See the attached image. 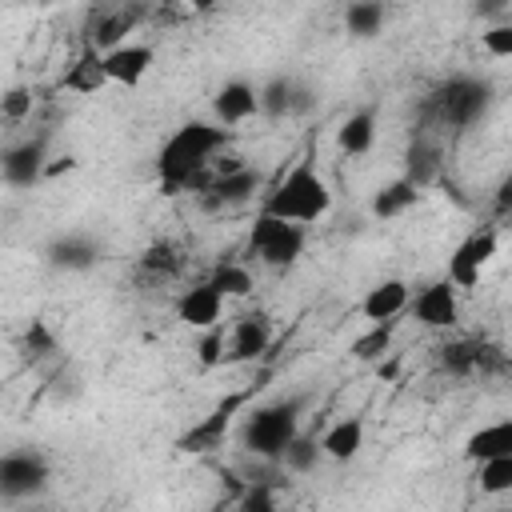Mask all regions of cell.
Masks as SVG:
<instances>
[{"mask_svg": "<svg viewBox=\"0 0 512 512\" xmlns=\"http://www.w3.org/2000/svg\"><path fill=\"white\" fill-rule=\"evenodd\" d=\"M220 312H224V296L208 280H200L176 296V316L188 328H212V324H220Z\"/></svg>", "mask_w": 512, "mask_h": 512, "instance_id": "9a60e30c", "label": "cell"}, {"mask_svg": "<svg viewBox=\"0 0 512 512\" xmlns=\"http://www.w3.org/2000/svg\"><path fill=\"white\" fill-rule=\"evenodd\" d=\"M92 4H112V0H92Z\"/></svg>", "mask_w": 512, "mask_h": 512, "instance_id": "60d3db41", "label": "cell"}, {"mask_svg": "<svg viewBox=\"0 0 512 512\" xmlns=\"http://www.w3.org/2000/svg\"><path fill=\"white\" fill-rule=\"evenodd\" d=\"M360 448H364V420H360V416H344V420L328 424L324 436H320V452H324L328 460H336V464L352 460Z\"/></svg>", "mask_w": 512, "mask_h": 512, "instance_id": "d6986e66", "label": "cell"}, {"mask_svg": "<svg viewBox=\"0 0 512 512\" xmlns=\"http://www.w3.org/2000/svg\"><path fill=\"white\" fill-rule=\"evenodd\" d=\"M512 452V420H496V424H484L480 432H472L464 440V456L476 464V460H488V456H504Z\"/></svg>", "mask_w": 512, "mask_h": 512, "instance_id": "7402d4cb", "label": "cell"}, {"mask_svg": "<svg viewBox=\"0 0 512 512\" xmlns=\"http://www.w3.org/2000/svg\"><path fill=\"white\" fill-rule=\"evenodd\" d=\"M104 84H108V76H104V56L84 44L80 60L60 76V88H64V92H76V96H96Z\"/></svg>", "mask_w": 512, "mask_h": 512, "instance_id": "ffe728a7", "label": "cell"}, {"mask_svg": "<svg viewBox=\"0 0 512 512\" xmlns=\"http://www.w3.org/2000/svg\"><path fill=\"white\" fill-rule=\"evenodd\" d=\"M496 228H476L472 236H464L460 244H456V252L448 256V280L456 284V288H476L480 284V272L488 268V260L496 256Z\"/></svg>", "mask_w": 512, "mask_h": 512, "instance_id": "ba28073f", "label": "cell"}, {"mask_svg": "<svg viewBox=\"0 0 512 512\" xmlns=\"http://www.w3.org/2000/svg\"><path fill=\"white\" fill-rule=\"evenodd\" d=\"M456 284L444 276V280H432L424 284L416 296H408V308H412V320H420L424 328H452L460 320V300H456Z\"/></svg>", "mask_w": 512, "mask_h": 512, "instance_id": "30bf717a", "label": "cell"}, {"mask_svg": "<svg viewBox=\"0 0 512 512\" xmlns=\"http://www.w3.org/2000/svg\"><path fill=\"white\" fill-rule=\"evenodd\" d=\"M256 88L248 80H224L212 96V116L220 128H232V124H244L248 116H256Z\"/></svg>", "mask_w": 512, "mask_h": 512, "instance_id": "2e32d148", "label": "cell"}, {"mask_svg": "<svg viewBox=\"0 0 512 512\" xmlns=\"http://www.w3.org/2000/svg\"><path fill=\"white\" fill-rule=\"evenodd\" d=\"M100 56H104V76H108V84H124V88H136V84L148 76L152 60H156L152 44H136V40H124V44L100 52Z\"/></svg>", "mask_w": 512, "mask_h": 512, "instance_id": "7c38bea8", "label": "cell"}, {"mask_svg": "<svg viewBox=\"0 0 512 512\" xmlns=\"http://www.w3.org/2000/svg\"><path fill=\"white\" fill-rule=\"evenodd\" d=\"M272 372L264 368L248 388H236V392H228V396H220L188 432H180L176 436V448L180 452H188V456H204V452H216V448H224V436L232 432V420L256 400V392L264 388V380H268Z\"/></svg>", "mask_w": 512, "mask_h": 512, "instance_id": "277c9868", "label": "cell"}, {"mask_svg": "<svg viewBox=\"0 0 512 512\" xmlns=\"http://www.w3.org/2000/svg\"><path fill=\"white\" fill-rule=\"evenodd\" d=\"M508 8V0H476V12L480 16H500Z\"/></svg>", "mask_w": 512, "mask_h": 512, "instance_id": "f35d334b", "label": "cell"}, {"mask_svg": "<svg viewBox=\"0 0 512 512\" xmlns=\"http://www.w3.org/2000/svg\"><path fill=\"white\" fill-rule=\"evenodd\" d=\"M44 168H48V144H44V136L20 140V144H12V148L0 152V176L12 188H32L36 180H44Z\"/></svg>", "mask_w": 512, "mask_h": 512, "instance_id": "8fae6325", "label": "cell"}, {"mask_svg": "<svg viewBox=\"0 0 512 512\" xmlns=\"http://www.w3.org/2000/svg\"><path fill=\"white\" fill-rule=\"evenodd\" d=\"M492 104V88L476 76H452L444 88L432 92V112L448 128H468L476 124Z\"/></svg>", "mask_w": 512, "mask_h": 512, "instance_id": "8992f818", "label": "cell"}, {"mask_svg": "<svg viewBox=\"0 0 512 512\" xmlns=\"http://www.w3.org/2000/svg\"><path fill=\"white\" fill-rule=\"evenodd\" d=\"M272 348V316L268 312H244L224 344V364H256Z\"/></svg>", "mask_w": 512, "mask_h": 512, "instance_id": "9c48e42d", "label": "cell"}, {"mask_svg": "<svg viewBox=\"0 0 512 512\" xmlns=\"http://www.w3.org/2000/svg\"><path fill=\"white\" fill-rule=\"evenodd\" d=\"M336 144H340L344 156H364L376 144V112L356 108L352 116H344V124L336 128Z\"/></svg>", "mask_w": 512, "mask_h": 512, "instance_id": "44dd1931", "label": "cell"}, {"mask_svg": "<svg viewBox=\"0 0 512 512\" xmlns=\"http://www.w3.org/2000/svg\"><path fill=\"white\" fill-rule=\"evenodd\" d=\"M236 508H240V512H272V508H276V492H272V480L252 472V476L244 480L240 496H236Z\"/></svg>", "mask_w": 512, "mask_h": 512, "instance_id": "d6a6232c", "label": "cell"}, {"mask_svg": "<svg viewBox=\"0 0 512 512\" xmlns=\"http://www.w3.org/2000/svg\"><path fill=\"white\" fill-rule=\"evenodd\" d=\"M292 76H272L264 88H256V108L272 120H284L292 112Z\"/></svg>", "mask_w": 512, "mask_h": 512, "instance_id": "f1b7e54d", "label": "cell"}, {"mask_svg": "<svg viewBox=\"0 0 512 512\" xmlns=\"http://www.w3.org/2000/svg\"><path fill=\"white\" fill-rule=\"evenodd\" d=\"M140 24V8H112V12H96L92 20H88V48H96V52H108V48H116V44H124L128 40V32Z\"/></svg>", "mask_w": 512, "mask_h": 512, "instance_id": "e0dca14e", "label": "cell"}, {"mask_svg": "<svg viewBox=\"0 0 512 512\" xmlns=\"http://www.w3.org/2000/svg\"><path fill=\"white\" fill-rule=\"evenodd\" d=\"M300 412H304L300 396H284V400H272V404H260V408L244 412L240 440H244L248 456L264 460V464H276L284 444L300 432Z\"/></svg>", "mask_w": 512, "mask_h": 512, "instance_id": "3957f363", "label": "cell"}, {"mask_svg": "<svg viewBox=\"0 0 512 512\" xmlns=\"http://www.w3.org/2000/svg\"><path fill=\"white\" fill-rule=\"evenodd\" d=\"M332 208V192L324 184V176L316 172L312 160H300L268 196H264V208L268 216H280V220H296V224H316L320 216H328Z\"/></svg>", "mask_w": 512, "mask_h": 512, "instance_id": "7a4b0ae2", "label": "cell"}, {"mask_svg": "<svg viewBox=\"0 0 512 512\" xmlns=\"http://www.w3.org/2000/svg\"><path fill=\"white\" fill-rule=\"evenodd\" d=\"M384 20H388L384 0H352L344 8V32L356 36V40H372L384 28Z\"/></svg>", "mask_w": 512, "mask_h": 512, "instance_id": "cb8c5ba5", "label": "cell"}, {"mask_svg": "<svg viewBox=\"0 0 512 512\" xmlns=\"http://www.w3.org/2000/svg\"><path fill=\"white\" fill-rule=\"evenodd\" d=\"M256 192H260V172L240 164L232 172H216L204 184V204L208 208H236V204H248Z\"/></svg>", "mask_w": 512, "mask_h": 512, "instance_id": "4fadbf2b", "label": "cell"}, {"mask_svg": "<svg viewBox=\"0 0 512 512\" xmlns=\"http://www.w3.org/2000/svg\"><path fill=\"white\" fill-rule=\"evenodd\" d=\"M512 212V180H500V188H496V216L504 220Z\"/></svg>", "mask_w": 512, "mask_h": 512, "instance_id": "74e56055", "label": "cell"}, {"mask_svg": "<svg viewBox=\"0 0 512 512\" xmlns=\"http://www.w3.org/2000/svg\"><path fill=\"white\" fill-rule=\"evenodd\" d=\"M196 360H200V368L224 364V332H220V324L204 328V336H200V344H196Z\"/></svg>", "mask_w": 512, "mask_h": 512, "instance_id": "d590c367", "label": "cell"}, {"mask_svg": "<svg viewBox=\"0 0 512 512\" xmlns=\"http://www.w3.org/2000/svg\"><path fill=\"white\" fill-rule=\"evenodd\" d=\"M480 44H484L488 56L508 60V56H512V24H508V20H496L488 32H480Z\"/></svg>", "mask_w": 512, "mask_h": 512, "instance_id": "e575fe53", "label": "cell"}, {"mask_svg": "<svg viewBox=\"0 0 512 512\" xmlns=\"http://www.w3.org/2000/svg\"><path fill=\"white\" fill-rule=\"evenodd\" d=\"M392 336H396V320H376L368 332H360L352 340V356L360 364H376V360H384L392 352Z\"/></svg>", "mask_w": 512, "mask_h": 512, "instance_id": "d4e9b609", "label": "cell"}, {"mask_svg": "<svg viewBox=\"0 0 512 512\" xmlns=\"http://www.w3.org/2000/svg\"><path fill=\"white\" fill-rule=\"evenodd\" d=\"M476 484H480L484 496H504V492H512V452L476 460Z\"/></svg>", "mask_w": 512, "mask_h": 512, "instance_id": "83f0119b", "label": "cell"}, {"mask_svg": "<svg viewBox=\"0 0 512 512\" xmlns=\"http://www.w3.org/2000/svg\"><path fill=\"white\" fill-rule=\"evenodd\" d=\"M52 480V464L40 448H12L0 452V500H28L40 496Z\"/></svg>", "mask_w": 512, "mask_h": 512, "instance_id": "52a82bcc", "label": "cell"}, {"mask_svg": "<svg viewBox=\"0 0 512 512\" xmlns=\"http://www.w3.org/2000/svg\"><path fill=\"white\" fill-rule=\"evenodd\" d=\"M32 104H36L32 88H28V84H12V88L0 96V116L20 124V120H28V116H32Z\"/></svg>", "mask_w": 512, "mask_h": 512, "instance_id": "836d02e7", "label": "cell"}, {"mask_svg": "<svg viewBox=\"0 0 512 512\" xmlns=\"http://www.w3.org/2000/svg\"><path fill=\"white\" fill-rule=\"evenodd\" d=\"M208 284L228 300V296H248L256 284H252V272L244 268V264H236V260H220L216 268H212V276H208Z\"/></svg>", "mask_w": 512, "mask_h": 512, "instance_id": "f546056e", "label": "cell"}, {"mask_svg": "<svg viewBox=\"0 0 512 512\" xmlns=\"http://www.w3.org/2000/svg\"><path fill=\"white\" fill-rule=\"evenodd\" d=\"M228 144V128L208 124V120H184L156 152V180L164 188V196H176L184 188H200L208 184V164L212 156Z\"/></svg>", "mask_w": 512, "mask_h": 512, "instance_id": "6da1fadb", "label": "cell"}, {"mask_svg": "<svg viewBox=\"0 0 512 512\" xmlns=\"http://www.w3.org/2000/svg\"><path fill=\"white\" fill-rule=\"evenodd\" d=\"M304 244H308L304 224L280 220V216H268V212H260L252 232H248V252L260 256V264H268V268H292L304 256Z\"/></svg>", "mask_w": 512, "mask_h": 512, "instance_id": "5b68a950", "label": "cell"}, {"mask_svg": "<svg viewBox=\"0 0 512 512\" xmlns=\"http://www.w3.org/2000/svg\"><path fill=\"white\" fill-rule=\"evenodd\" d=\"M44 260L56 272H88L100 264V244L88 232H64L44 248Z\"/></svg>", "mask_w": 512, "mask_h": 512, "instance_id": "5bb4252c", "label": "cell"}, {"mask_svg": "<svg viewBox=\"0 0 512 512\" xmlns=\"http://www.w3.org/2000/svg\"><path fill=\"white\" fill-rule=\"evenodd\" d=\"M212 4H216V0H192V8H200V12H208Z\"/></svg>", "mask_w": 512, "mask_h": 512, "instance_id": "ab89813d", "label": "cell"}, {"mask_svg": "<svg viewBox=\"0 0 512 512\" xmlns=\"http://www.w3.org/2000/svg\"><path fill=\"white\" fill-rule=\"evenodd\" d=\"M136 264H140V272L168 280V276H176V272H180L184 256H180V248H176L172 240H152V244L140 252V260H136Z\"/></svg>", "mask_w": 512, "mask_h": 512, "instance_id": "4316f807", "label": "cell"}, {"mask_svg": "<svg viewBox=\"0 0 512 512\" xmlns=\"http://www.w3.org/2000/svg\"><path fill=\"white\" fill-rule=\"evenodd\" d=\"M416 200H420V188H416L408 176H400V180L384 184V188L372 196V216H376V220H396V216H404Z\"/></svg>", "mask_w": 512, "mask_h": 512, "instance_id": "603a6c76", "label": "cell"}, {"mask_svg": "<svg viewBox=\"0 0 512 512\" xmlns=\"http://www.w3.org/2000/svg\"><path fill=\"white\" fill-rule=\"evenodd\" d=\"M436 172H440V152H436V144L416 140V144L408 148V180H412L416 188H424Z\"/></svg>", "mask_w": 512, "mask_h": 512, "instance_id": "1f68e13d", "label": "cell"}, {"mask_svg": "<svg viewBox=\"0 0 512 512\" xmlns=\"http://www.w3.org/2000/svg\"><path fill=\"white\" fill-rule=\"evenodd\" d=\"M20 352H24V360H32V364H40V360H48V356H56L60 352V344H56V332L48 328V320H32L28 328H24V336H20Z\"/></svg>", "mask_w": 512, "mask_h": 512, "instance_id": "4dcf8cb0", "label": "cell"}, {"mask_svg": "<svg viewBox=\"0 0 512 512\" xmlns=\"http://www.w3.org/2000/svg\"><path fill=\"white\" fill-rule=\"evenodd\" d=\"M312 104H316L312 88H304V84H292V112H288V116H304Z\"/></svg>", "mask_w": 512, "mask_h": 512, "instance_id": "8d00e7d4", "label": "cell"}, {"mask_svg": "<svg viewBox=\"0 0 512 512\" xmlns=\"http://www.w3.org/2000/svg\"><path fill=\"white\" fill-rule=\"evenodd\" d=\"M320 436H308V432H296L288 444H284V452H280V468L284 472H312L316 464H320Z\"/></svg>", "mask_w": 512, "mask_h": 512, "instance_id": "484cf974", "label": "cell"}, {"mask_svg": "<svg viewBox=\"0 0 512 512\" xmlns=\"http://www.w3.org/2000/svg\"><path fill=\"white\" fill-rule=\"evenodd\" d=\"M408 296H412V288L400 280V276H388V280H380V284H372L368 292H364V300H360V316L364 320H396L404 308H408Z\"/></svg>", "mask_w": 512, "mask_h": 512, "instance_id": "ac0fdd59", "label": "cell"}]
</instances>
